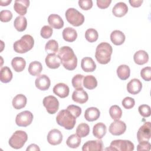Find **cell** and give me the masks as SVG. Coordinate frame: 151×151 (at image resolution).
<instances>
[{
	"mask_svg": "<svg viewBox=\"0 0 151 151\" xmlns=\"http://www.w3.org/2000/svg\"><path fill=\"white\" fill-rule=\"evenodd\" d=\"M14 25L17 31L19 32L24 31L27 26V18L24 16H18L14 21Z\"/></svg>",
	"mask_w": 151,
	"mask_h": 151,
	"instance_id": "4dcf8cb0",
	"label": "cell"
},
{
	"mask_svg": "<svg viewBox=\"0 0 151 151\" xmlns=\"http://www.w3.org/2000/svg\"><path fill=\"white\" fill-rule=\"evenodd\" d=\"M83 78L84 76L82 74H76L75 75L71 80V83L73 87L76 89H83Z\"/></svg>",
	"mask_w": 151,
	"mask_h": 151,
	"instance_id": "ab89813d",
	"label": "cell"
},
{
	"mask_svg": "<svg viewBox=\"0 0 151 151\" xmlns=\"http://www.w3.org/2000/svg\"><path fill=\"white\" fill-rule=\"evenodd\" d=\"M56 122L58 125L67 130L73 129L76 123V118L67 109L60 110L56 117Z\"/></svg>",
	"mask_w": 151,
	"mask_h": 151,
	"instance_id": "3957f363",
	"label": "cell"
},
{
	"mask_svg": "<svg viewBox=\"0 0 151 151\" xmlns=\"http://www.w3.org/2000/svg\"><path fill=\"white\" fill-rule=\"evenodd\" d=\"M47 66L51 69H56L60 66L61 60L55 54H48L45 59Z\"/></svg>",
	"mask_w": 151,
	"mask_h": 151,
	"instance_id": "9a60e30c",
	"label": "cell"
},
{
	"mask_svg": "<svg viewBox=\"0 0 151 151\" xmlns=\"http://www.w3.org/2000/svg\"><path fill=\"white\" fill-rule=\"evenodd\" d=\"M100 115L99 110L94 107L87 108L84 112V118L88 122H93L97 120Z\"/></svg>",
	"mask_w": 151,
	"mask_h": 151,
	"instance_id": "603a6c76",
	"label": "cell"
},
{
	"mask_svg": "<svg viewBox=\"0 0 151 151\" xmlns=\"http://www.w3.org/2000/svg\"><path fill=\"white\" fill-rule=\"evenodd\" d=\"M99 34L94 28H88L85 32V38L90 42H93L97 40Z\"/></svg>",
	"mask_w": 151,
	"mask_h": 151,
	"instance_id": "f35d334b",
	"label": "cell"
},
{
	"mask_svg": "<svg viewBox=\"0 0 151 151\" xmlns=\"http://www.w3.org/2000/svg\"><path fill=\"white\" fill-rule=\"evenodd\" d=\"M90 132L89 126L85 123L79 124L76 129V133L80 137H84L87 136Z\"/></svg>",
	"mask_w": 151,
	"mask_h": 151,
	"instance_id": "8d00e7d4",
	"label": "cell"
},
{
	"mask_svg": "<svg viewBox=\"0 0 151 151\" xmlns=\"http://www.w3.org/2000/svg\"><path fill=\"white\" fill-rule=\"evenodd\" d=\"M140 76L145 81H149L151 80V68L150 67H146L140 71Z\"/></svg>",
	"mask_w": 151,
	"mask_h": 151,
	"instance_id": "ee69618b",
	"label": "cell"
},
{
	"mask_svg": "<svg viewBox=\"0 0 151 151\" xmlns=\"http://www.w3.org/2000/svg\"><path fill=\"white\" fill-rule=\"evenodd\" d=\"M47 141L51 145H57L61 143L63 140V134L61 132L56 129L51 130L47 134Z\"/></svg>",
	"mask_w": 151,
	"mask_h": 151,
	"instance_id": "4fadbf2b",
	"label": "cell"
},
{
	"mask_svg": "<svg viewBox=\"0 0 151 151\" xmlns=\"http://www.w3.org/2000/svg\"><path fill=\"white\" fill-rule=\"evenodd\" d=\"M42 103L49 114L55 113L59 108V101L54 96H48L44 98Z\"/></svg>",
	"mask_w": 151,
	"mask_h": 151,
	"instance_id": "ba28073f",
	"label": "cell"
},
{
	"mask_svg": "<svg viewBox=\"0 0 151 151\" xmlns=\"http://www.w3.org/2000/svg\"><path fill=\"white\" fill-rule=\"evenodd\" d=\"M134 148V144L128 140H113L109 147L106 148V150L115 151H132Z\"/></svg>",
	"mask_w": 151,
	"mask_h": 151,
	"instance_id": "52a82bcc",
	"label": "cell"
},
{
	"mask_svg": "<svg viewBox=\"0 0 151 151\" xmlns=\"http://www.w3.org/2000/svg\"><path fill=\"white\" fill-rule=\"evenodd\" d=\"M11 2V0H6V1L1 0L0 1V4L1 6H7Z\"/></svg>",
	"mask_w": 151,
	"mask_h": 151,
	"instance_id": "f5cc1de1",
	"label": "cell"
},
{
	"mask_svg": "<svg viewBox=\"0 0 151 151\" xmlns=\"http://www.w3.org/2000/svg\"><path fill=\"white\" fill-rule=\"evenodd\" d=\"M27 101V97L22 94H19L14 97L12 104L14 109L19 110L24 108L26 106Z\"/></svg>",
	"mask_w": 151,
	"mask_h": 151,
	"instance_id": "83f0119b",
	"label": "cell"
},
{
	"mask_svg": "<svg viewBox=\"0 0 151 151\" xmlns=\"http://www.w3.org/2000/svg\"><path fill=\"white\" fill-rule=\"evenodd\" d=\"M12 78V73L11 69L6 66L1 67L0 72L1 81L4 83H7Z\"/></svg>",
	"mask_w": 151,
	"mask_h": 151,
	"instance_id": "836d02e7",
	"label": "cell"
},
{
	"mask_svg": "<svg viewBox=\"0 0 151 151\" xmlns=\"http://www.w3.org/2000/svg\"><path fill=\"white\" fill-rule=\"evenodd\" d=\"M83 84L85 88L88 90H93L97 87V81L94 76L87 75L84 77Z\"/></svg>",
	"mask_w": 151,
	"mask_h": 151,
	"instance_id": "d6a6232c",
	"label": "cell"
},
{
	"mask_svg": "<svg viewBox=\"0 0 151 151\" xmlns=\"http://www.w3.org/2000/svg\"><path fill=\"white\" fill-rule=\"evenodd\" d=\"M67 21L74 27H78L82 25L84 21V15L78 10L74 8H69L65 13Z\"/></svg>",
	"mask_w": 151,
	"mask_h": 151,
	"instance_id": "8992f818",
	"label": "cell"
},
{
	"mask_svg": "<svg viewBox=\"0 0 151 151\" xmlns=\"http://www.w3.org/2000/svg\"><path fill=\"white\" fill-rule=\"evenodd\" d=\"M151 137V124L150 122H145L137 132V139L139 142L148 141Z\"/></svg>",
	"mask_w": 151,
	"mask_h": 151,
	"instance_id": "30bf717a",
	"label": "cell"
},
{
	"mask_svg": "<svg viewBox=\"0 0 151 151\" xmlns=\"http://www.w3.org/2000/svg\"><path fill=\"white\" fill-rule=\"evenodd\" d=\"M133 60L136 64L138 65H143L147 63L149 60V55L145 50H139L134 53Z\"/></svg>",
	"mask_w": 151,
	"mask_h": 151,
	"instance_id": "d4e9b609",
	"label": "cell"
},
{
	"mask_svg": "<svg viewBox=\"0 0 151 151\" xmlns=\"http://www.w3.org/2000/svg\"><path fill=\"white\" fill-rule=\"evenodd\" d=\"M29 5V0H15L14 2V9L18 14L24 15L27 14V8Z\"/></svg>",
	"mask_w": 151,
	"mask_h": 151,
	"instance_id": "2e32d148",
	"label": "cell"
},
{
	"mask_svg": "<svg viewBox=\"0 0 151 151\" xmlns=\"http://www.w3.org/2000/svg\"><path fill=\"white\" fill-rule=\"evenodd\" d=\"M103 149V143L101 139L88 140L82 147L83 151H101Z\"/></svg>",
	"mask_w": 151,
	"mask_h": 151,
	"instance_id": "7c38bea8",
	"label": "cell"
},
{
	"mask_svg": "<svg viewBox=\"0 0 151 151\" xmlns=\"http://www.w3.org/2000/svg\"><path fill=\"white\" fill-rule=\"evenodd\" d=\"M142 83L137 78L132 79L127 84V90L132 94H137L141 91Z\"/></svg>",
	"mask_w": 151,
	"mask_h": 151,
	"instance_id": "ac0fdd59",
	"label": "cell"
},
{
	"mask_svg": "<svg viewBox=\"0 0 151 151\" xmlns=\"http://www.w3.org/2000/svg\"><path fill=\"white\" fill-rule=\"evenodd\" d=\"M67 109L69 110L75 116L76 118L79 117L81 113V109L79 106L74 104L68 106Z\"/></svg>",
	"mask_w": 151,
	"mask_h": 151,
	"instance_id": "bcb514c9",
	"label": "cell"
},
{
	"mask_svg": "<svg viewBox=\"0 0 151 151\" xmlns=\"http://www.w3.org/2000/svg\"><path fill=\"white\" fill-rule=\"evenodd\" d=\"M126 39L125 35L119 30H114L110 34V40L116 45H120L124 43Z\"/></svg>",
	"mask_w": 151,
	"mask_h": 151,
	"instance_id": "cb8c5ba5",
	"label": "cell"
},
{
	"mask_svg": "<svg viewBox=\"0 0 151 151\" xmlns=\"http://www.w3.org/2000/svg\"><path fill=\"white\" fill-rule=\"evenodd\" d=\"M45 50L49 54H55L58 52V44L55 40H50L46 43Z\"/></svg>",
	"mask_w": 151,
	"mask_h": 151,
	"instance_id": "74e56055",
	"label": "cell"
},
{
	"mask_svg": "<svg viewBox=\"0 0 151 151\" xmlns=\"http://www.w3.org/2000/svg\"><path fill=\"white\" fill-rule=\"evenodd\" d=\"M117 75L122 80H127L130 74V69L127 65L122 64L117 68Z\"/></svg>",
	"mask_w": 151,
	"mask_h": 151,
	"instance_id": "f546056e",
	"label": "cell"
},
{
	"mask_svg": "<svg viewBox=\"0 0 151 151\" xmlns=\"http://www.w3.org/2000/svg\"><path fill=\"white\" fill-rule=\"evenodd\" d=\"M27 151H40V149L38 147V145H35V144H31L30 145H29L28 146V147L26 149Z\"/></svg>",
	"mask_w": 151,
	"mask_h": 151,
	"instance_id": "816d5d0a",
	"label": "cell"
},
{
	"mask_svg": "<svg viewBox=\"0 0 151 151\" xmlns=\"http://www.w3.org/2000/svg\"><path fill=\"white\" fill-rule=\"evenodd\" d=\"M138 111L140 114L143 117H148L150 116V107L147 104H142L139 106Z\"/></svg>",
	"mask_w": 151,
	"mask_h": 151,
	"instance_id": "60d3db41",
	"label": "cell"
},
{
	"mask_svg": "<svg viewBox=\"0 0 151 151\" xmlns=\"http://www.w3.org/2000/svg\"><path fill=\"white\" fill-rule=\"evenodd\" d=\"M63 39L67 42H73L77 37V33L75 29L71 27H66L62 32Z\"/></svg>",
	"mask_w": 151,
	"mask_h": 151,
	"instance_id": "4316f807",
	"label": "cell"
},
{
	"mask_svg": "<svg viewBox=\"0 0 151 151\" xmlns=\"http://www.w3.org/2000/svg\"><path fill=\"white\" fill-rule=\"evenodd\" d=\"M58 55L63 67L68 70H74L77 65V58L73 49L68 46H63L58 51Z\"/></svg>",
	"mask_w": 151,
	"mask_h": 151,
	"instance_id": "6da1fadb",
	"label": "cell"
},
{
	"mask_svg": "<svg viewBox=\"0 0 151 151\" xmlns=\"http://www.w3.org/2000/svg\"><path fill=\"white\" fill-rule=\"evenodd\" d=\"M72 99L76 103L83 104L87 101L88 99V96L87 93L83 89H78L76 90L73 93Z\"/></svg>",
	"mask_w": 151,
	"mask_h": 151,
	"instance_id": "d6986e66",
	"label": "cell"
},
{
	"mask_svg": "<svg viewBox=\"0 0 151 151\" xmlns=\"http://www.w3.org/2000/svg\"><path fill=\"white\" fill-rule=\"evenodd\" d=\"M129 2L132 6L137 8L139 7L143 1V0H130Z\"/></svg>",
	"mask_w": 151,
	"mask_h": 151,
	"instance_id": "f907efd6",
	"label": "cell"
},
{
	"mask_svg": "<svg viewBox=\"0 0 151 151\" xmlns=\"http://www.w3.org/2000/svg\"><path fill=\"white\" fill-rule=\"evenodd\" d=\"M33 118V114L31 111L28 110L23 111L17 115L15 123L18 126L27 127L31 124Z\"/></svg>",
	"mask_w": 151,
	"mask_h": 151,
	"instance_id": "9c48e42d",
	"label": "cell"
},
{
	"mask_svg": "<svg viewBox=\"0 0 151 151\" xmlns=\"http://www.w3.org/2000/svg\"><path fill=\"white\" fill-rule=\"evenodd\" d=\"M79 6L83 10H88L93 6V1L91 0H79Z\"/></svg>",
	"mask_w": 151,
	"mask_h": 151,
	"instance_id": "7dc6e473",
	"label": "cell"
},
{
	"mask_svg": "<svg viewBox=\"0 0 151 151\" xmlns=\"http://www.w3.org/2000/svg\"><path fill=\"white\" fill-rule=\"evenodd\" d=\"M12 14L9 10H2L0 12V20L4 22H7L11 20Z\"/></svg>",
	"mask_w": 151,
	"mask_h": 151,
	"instance_id": "7bdbcfd3",
	"label": "cell"
},
{
	"mask_svg": "<svg viewBox=\"0 0 151 151\" xmlns=\"http://www.w3.org/2000/svg\"><path fill=\"white\" fill-rule=\"evenodd\" d=\"M70 89L68 86L63 83H60L53 87V93L60 98H65L69 94Z\"/></svg>",
	"mask_w": 151,
	"mask_h": 151,
	"instance_id": "e0dca14e",
	"label": "cell"
},
{
	"mask_svg": "<svg viewBox=\"0 0 151 151\" xmlns=\"http://www.w3.org/2000/svg\"><path fill=\"white\" fill-rule=\"evenodd\" d=\"M111 2V0H97V5L99 8L105 9L110 5Z\"/></svg>",
	"mask_w": 151,
	"mask_h": 151,
	"instance_id": "681fc988",
	"label": "cell"
},
{
	"mask_svg": "<svg viewBox=\"0 0 151 151\" xmlns=\"http://www.w3.org/2000/svg\"><path fill=\"white\" fill-rule=\"evenodd\" d=\"M109 114L114 120H119L122 116V110L117 105H113L109 109Z\"/></svg>",
	"mask_w": 151,
	"mask_h": 151,
	"instance_id": "d590c367",
	"label": "cell"
},
{
	"mask_svg": "<svg viewBox=\"0 0 151 151\" xmlns=\"http://www.w3.org/2000/svg\"><path fill=\"white\" fill-rule=\"evenodd\" d=\"M28 139L27 133L22 130H17L9 139V146L15 149L22 148Z\"/></svg>",
	"mask_w": 151,
	"mask_h": 151,
	"instance_id": "5b68a950",
	"label": "cell"
},
{
	"mask_svg": "<svg viewBox=\"0 0 151 151\" xmlns=\"http://www.w3.org/2000/svg\"><path fill=\"white\" fill-rule=\"evenodd\" d=\"M81 137L77 134L70 135L66 140L67 145L73 149L77 148L81 144Z\"/></svg>",
	"mask_w": 151,
	"mask_h": 151,
	"instance_id": "e575fe53",
	"label": "cell"
},
{
	"mask_svg": "<svg viewBox=\"0 0 151 151\" xmlns=\"http://www.w3.org/2000/svg\"><path fill=\"white\" fill-rule=\"evenodd\" d=\"M128 11L127 5L123 2L116 3L112 9L113 14L117 17H122L125 15Z\"/></svg>",
	"mask_w": 151,
	"mask_h": 151,
	"instance_id": "44dd1931",
	"label": "cell"
},
{
	"mask_svg": "<svg viewBox=\"0 0 151 151\" xmlns=\"http://www.w3.org/2000/svg\"><path fill=\"white\" fill-rule=\"evenodd\" d=\"M109 132L114 136H119L123 134L126 130V123L120 120H114L109 126Z\"/></svg>",
	"mask_w": 151,
	"mask_h": 151,
	"instance_id": "8fae6325",
	"label": "cell"
},
{
	"mask_svg": "<svg viewBox=\"0 0 151 151\" xmlns=\"http://www.w3.org/2000/svg\"><path fill=\"white\" fill-rule=\"evenodd\" d=\"M36 87L42 91L47 90L49 88L51 81L50 78L45 74L38 75L35 81Z\"/></svg>",
	"mask_w": 151,
	"mask_h": 151,
	"instance_id": "5bb4252c",
	"label": "cell"
},
{
	"mask_svg": "<svg viewBox=\"0 0 151 151\" xmlns=\"http://www.w3.org/2000/svg\"><path fill=\"white\" fill-rule=\"evenodd\" d=\"M34 45V40L33 37L30 35L25 34L14 43L13 48L15 52L23 54L31 50Z\"/></svg>",
	"mask_w": 151,
	"mask_h": 151,
	"instance_id": "277c9868",
	"label": "cell"
},
{
	"mask_svg": "<svg viewBox=\"0 0 151 151\" xmlns=\"http://www.w3.org/2000/svg\"><path fill=\"white\" fill-rule=\"evenodd\" d=\"M112 52V47L110 44L106 42H101L97 46L96 49V59L99 63L106 64L111 60Z\"/></svg>",
	"mask_w": 151,
	"mask_h": 151,
	"instance_id": "7a4b0ae2",
	"label": "cell"
},
{
	"mask_svg": "<svg viewBox=\"0 0 151 151\" xmlns=\"http://www.w3.org/2000/svg\"><path fill=\"white\" fill-rule=\"evenodd\" d=\"M122 104L125 109H130L134 107L135 104V101L134 99L130 97H126L123 99Z\"/></svg>",
	"mask_w": 151,
	"mask_h": 151,
	"instance_id": "f6af8a7d",
	"label": "cell"
},
{
	"mask_svg": "<svg viewBox=\"0 0 151 151\" xmlns=\"http://www.w3.org/2000/svg\"><path fill=\"white\" fill-rule=\"evenodd\" d=\"M48 22L49 25L55 29H61L64 26V21L61 17L55 14H51L48 17Z\"/></svg>",
	"mask_w": 151,
	"mask_h": 151,
	"instance_id": "ffe728a7",
	"label": "cell"
},
{
	"mask_svg": "<svg viewBox=\"0 0 151 151\" xmlns=\"http://www.w3.org/2000/svg\"><path fill=\"white\" fill-rule=\"evenodd\" d=\"M42 70V66L40 62L37 61H34L31 62L28 66V72L33 76H38Z\"/></svg>",
	"mask_w": 151,
	"mask_h": 151,
	"instance_id": "1f68e13d",
	"label": "cell"
},
{
	"mask_svg": "<svg viewBox=\"0 0 151 151\" xmlns=\"http://www.w3.org/2000/svg\"><path fill=\"white\" fill-rule=\"evenodd\" d=\"M150 143L148 141L140 142L137 146V150L149 151L150 150Z\"/></svg>",
	"mask_w": 151,
	"mask_h": 151,
	"instance_id": "c3c4849f",
	"label": "cell"
},
{
	"mask_svg": "<svg viewBox=\"0 0 151 151\" xmlns=\"http://www.w3.org/2000/svg\"><path fill=\"white\" fill-rule=\"evenodd\" d=\"M106 132L107 127L103 123H97L93 126V134L99 139H101L105 136Z\"/></svg>",
	"mask_w": 151,
	"mask_h": 151,
	"instance_id": "484cf974",
	"label": "cell"
},
{
	"mask_svg": "<svg viewBox=\"0 0 151 151\" xmlns=\"http://www.w3.org/2000/svg\"><path fill=\"white\" fill-rule=\"evenodd\" d=\"M53 32L52 28L48 26V25H44V27H42L41 31H40V34L41 36L44 38V39H47L51 37Z\"/></svg>",
	"mask_w": 151,
	"mask_h": 151,
	"instance_id": "b9f144b4",
	"label": "cell"
},
{
	"mask_svg": "<svg viewBox=\"0 0 151 151\" xmlns=\"http://www.w3.org/2000/svg\"><path fill=\"white\" fill-rule=\"evenodd\" d=\"M81 67L85 72H93L96 68V64L92 58L84 57L81 60Z\"/></svg>",
	"mask_w": 151,
	"mask_h": 151,
	"instance_id": "7402d4cb",
	"label": "cell"
},
{
	"mask_svg": "<svg viewBox=\"0 0 151 151\" xmlns=\"http://www.w3.org/2000/svg\"><path fill=\"white\" fill-rule=\"evenodd\" d=\"M11 65L14 71L16 72H21L25 67L26 62L23 58L16 57L12 60Z\"/></svg>",
	"mask_w": 151,
	"mask_h": 151,
	"instance_id": "f1b7e54d",
	"label": "cell"
}]
</instances>
